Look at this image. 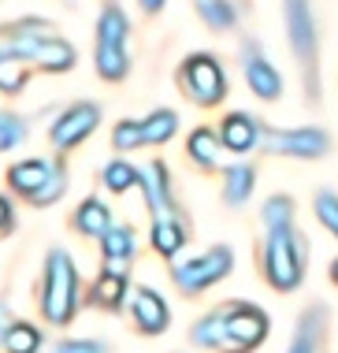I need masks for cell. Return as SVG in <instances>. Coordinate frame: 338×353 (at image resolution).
I'll use <instances>...</instances> for the list:
<instances>
[{
  "label": "cell",
  "instance_id": "obj_29",
  "mask_svg": "<svg viewBox=\"0 0 338 353\" xmlns=\"http://www.w3.org/2000/svg\"><path fill=\"white\" fill-rule=\"evenodd\" d=\"M316 216H320V223L338 238V194H331V190H324L320 197H316Z\"/></svg>",
  "mask_w": 338,
  "mask_h": 353
},
{
  "label": "cell",
  "instance_id": "obj_18",
  "mask_svg": "<svg viewBox=\"0 0 338 353\" xmlns=\"http://www.w3.org/2000/svg\"><path fill=\"white\" fill-rule=\"evenodd\" d=\"M186 245V227L182 219H152V250L160 256H175Z\"/></svg>",
  "mask_w": 338,
  "mask_h": 353
},
{
  "label": "cell",
  "instance_id": "obj_1",
  "mask_svg": "<svg viewBox=\"0 0 338 353\" xmlns=\"http://www.w3.org/2000/svg\"><path fill=\"white\" fill-rule=\"evenodd\" d=\"M268 242H264V275L275 290H294L305 275V250L294 234V205L290 197H272L264 205Z\"/></svg>",
  "mask_w": 338,
  "mask_h": 353
},
{
  "label": "cell",
  "instance_id": "obj_16",
  "mask_svg": "<svg viewBox=\"0 0 338 353\" xmlns=\"http://www.w3.org/2000/svg\"><path fill=\"white\" fill-rule=\"evenodd\" d=\"M290 353H324V309L312 305V309L297 323V335L290 342Z\"/></svg>",
  "mask_w": 338,
  "mask_h": 353
},
{
  "label": "cell",
  "instance_id": "obj_30",
  "mask_svg": "<svg viewBox=\"0 0 338 353\" xmlns=\"http://www.w3.org/2000/svg\"><path fill=\"white\" fill-rule=\"evenodd\" d=\"M23 138H26L23 119H15V116H0V152H4V149H15Z\"/></svg>",
  "mask_w": 338,
  "mask_h": 353
},
{
  "label": "cell",
  "instance_id": "obj_22",
  "mask_svg": "<svg viewBox=\"0 0 338 353\" xmlns=\"http://www.w3.org/2000/svg\"><path fill=\"white\" fill-rule=\"evenodd\" d=\"M186 149H190L193 164H201V168H216L219 164V138L212 134V130H193Z\"/></svg>",
  "mask_w": 338,
  "mask_h": 353
},
{
  "label": "cell",
  "instance_id": "obj_36",
  "mask_svg": "<svg viewBox=\"0 0 338 353\" xmlns=\"http://www.w3.org/2000/svg\"><path fill=\"white\" fill-rule=\"evenodd\" d=\"M160 4H163V0H141V8H145V12H157Z\"/></svg>",
  "mask_w": 338,
  "mask_h": 353
},
{
  "label": "cell",
  "instance_id": "obj_11",
  "mask_svg": "<svg viewBox=\"0 0 338 353\" xmlns=\"http://www.w3.org/2000/svg\"><path fill=\"white\" fill-rule=\"evenodd\" d=\"M130 312H134V323H138V331L145 335H163L171 323V312L163 298L157 290H149V286H138V290L130 294Z\"/></svg>",
  "mask_w": 338,
  "mask_h": 353
},
{
  "label": "cell",
  "instance_id": "obj_35",
  "mask_svg": "<svg viewBox=\"0 0 338 353\" xmlns=\"http://www.w3.org/2000/svg\"><path fill=\"white\" fill-rule=\"evenodd\" d=\"M8 223H12V205H8L4 197H0V231H4Z\"/></svg>",
  "mask_w": 338,
  "mask_h": 353
},
{
  "label": "cell",
  "instance_id": "obj_23",
  "mask_svg": "<svg viewBox=\"0 0 338 353\" xmlns=\"http://www.w3.org/2000/svg\"><path fill=\"white\" fill-rule=\"evenodd\" d=\"M41 350V331L34 323H12L4 335V353H37Z\"/></svg>",
  "mask_w": 338,
  "mask_h": 353
},
{
  "label": "cell",
  "instance_id": "obj_21",
  "mask_svg": "<svg viewBox=\"0 0 338 353\" xmlns=\"http://www.w3.org/2000/svg\"><path fill=\"white\" fill-rule=\"evenodd\" d=\"M253 183H257V175H253V168H249V164L227 168V175H223V197H227V205H246L249 194H253Z\"/></svg>",
  "mask_w": 338,
  "mask_h": 353
},
{
  "label": "cell",
  "instance_id": "obj_13",
  "mask_svg": "<svg viewBox=\"0 0 338 353\" xmlns=\"http://www.w3.org/2000/svg\"><path fill=\"white\" fill-rule=\"evenodd\" d=\"M138 186L145 190V201H149V208H152V219H179L175 197H171V183H168V168L163 164L145 168Z\"/></svg>",
  "mask_w": 338,
  "mask_h": 353
},
{
  "label": "cell",
  "instance_id": "obj_28",
  "mask_svg": "<svg viewBox=\"0 0 338 353\" xmlns=\"http://www.w3.org/2000/svg\"><path fill=\"white\" fill-rule=\"evenodd\" d=\"M112 145L119 149V152H127V149H138V145H145V130H141V119H123L119 127H115V134H112Z\"/></svg>",
  "mask_w": 338,
  "mask_h": 353
},
{
  "label": "cell",
  "instance_id": "obj_6",
  "mask_svg": "<svg viewBox=\"0 0 338 353\" xmlns=\"http://www.w3.org/2000/svg\"><path fill=\"white\" fill-rule=\"evenodd\" d=\"M223 323H227V342L219 353H249L257 350L268 335V316L257 309V305H227L223 309Z\"/></svg>",
  "mask_w": 338,
  "mask_h": 353
},
{
  "label": "cell",
  "instance_id": "obj_12",
  "mask_svg": "<svg viewBox=\"0 0 338 353\" xmlns=\"http://www.w3.org/2000/svg\"><path fill=\"white\" fill-rule=\"evenodd\" d=\"M241 68H246L249 90H253L260 101H275L279 93H283V79H279V71L264 60V52H260L257 45H246V52H241Z\"/></svg>",
  "mask_w": 338,
  "mask_h": 353
},
{
  "label": "cell",
  "instance_id": "obj_17",
  "mask_svg": "<svg viewBox=\"0 0 338 353\" xmlns=\"http://www.w3.org/2000/svg\"><path fill=\"white\" fill-rule=\"evenodd\" d=\"M123 298H127V275L119 268H108L97 275L93 283V305H104V309H119Z\"/></svg>",
  "mask_w": 338,
  "mask_h": 353
},
{
  "label": "cell",
  "instance_id": "obj_3",
  "mask_svg": "<svg viewBox=\"0 0 338 353\" xmlns=\"http://www.w3.org/2000/svg\"><path fill=\"white\" fill-rule=\"evenodd\" d=\"M74 309H79V275H74V261L63 250H52L45 261L41 312H45L48 323L63 327V323H71Z\"/></svg>",
  "mask_w": 338,
  "mask_h": 353
},
{
  "label": "cell",
  "instance_id": "obj_34",
  "mask_svg": "<svg viewBox=\"0 0 338 353\" xmlns=\"http://www.w3.org/2000/svg\"><path fill=\"white\" fill-rule=\"evenodd\" d=\"M8 327H12V312L0 305V346H4V335H8Z\"/></svg>",
  "mask_w": 338,
  "mask_h": 353
},
{
  "label": "cell",
  "instance_id": "obj_33",
  "mask_svg": "<svg viewBox=\"0 0 338 353\" xmlns=\"http://www.w3.org/2000/svg\"><path fill=\"white\" fill-rule=\"evenodd\" d=\"M52 353H108V350H104L101 342H93V339H63Z\"/></svg>",
  "mask_w": 338,
  "mask_h": 353
},
{
  "label": "cell",
  "instance_id": "obj_15",
  "mask_svg": "<svg viewBox=\"0 0 338 353\" xmlns=\"http://www.w3.org/2000/svg\"><path fill=\"white\" fill-rule=\"evenodd\" d=\"M56 171H60V168L48 164V160H23V164H15L12 171H8V183H12V190H19V194L34 197L37 190L56 175Z\"/></svg>",
  "mask_w": 338,
  "mask_h": 353
},
{
  "label": "cell",
  "instance_id": "obj_9",
  "mask_svg": "<svg viewBox=\"0 0 338 353\" xmlns=\"http://www.w3.org/2000/svg\"><path fill=\"white\" fill-rule=\"evenodd\" d=\"M264 145L279 152V157H297V160H316L331 149V138L316 127H301V130H264Z\"/></svg>",
  "mask_w": 338,
  "mask_h": 353
},
{
  "label": "cell",
  "instance_id": "obj_5",
  "mask_svg": "<svg viewBox=\"0 0 338 353\" xmlns=\"http://www.w3.org/2000/svg\"><path fill=\"white\" fill-rule=\"evenodd\" d=\"M286 26H290V45H294L305 85H308V97H316L320 74H316V23H312L308 0H286Z\"/></svg>",
  "mask_w": 338,
  "mask_h": 353
},
{
  "label": "cell",
  "instance_id": "obj_4",
  "mask_svg": "<svg viewBox=\"0 0 338 353\" xmlns=\"http://www.w3.org/2000/svg\"><path fill=\"white\" fill-rule=\"evenodd\" d=\"M127 68V15L112 4L101 12V23H97V74L108 82H119Z\"/></svg>",
  "mask_w": 338,
  "mask_h": 353
},
{
  "label": "cell",
  "instance_id": "obj_24",
  "mask_svg": "<svg viewBox=\"0 0 338 353\" xmlns=\"http://www.w3.org/2000/svg\"><path fill=\"white\" fill-rule=\"evenodd\" d=\"M175 127H179L175 112H168V108L152 112L149 119H141V130H145V145H163V141H168L171 134H175Z\"/></svg>",
  "mask_w": 338,
  "mask_h": 353
},
{
  "label": "cell",
  "instance_id": "obj_25",
  "mask_svg": "<svg viewBox=\"0 0 338 353\" xmlns=\"http://www.w3.org/2000/svg\"><path fill=\"white\" fill-rule=\"evenodd\" d=\"M101 245H104V256L115 264V261H130L134 256V231L130 227H112L108 234L101 238Z\"/></svg>",
  "mask_w": 338,
  "mask_h": 353
},
{
  "label": "cell",
  "instance_id": "obj_14",
  "mask_svg": "<svg viewBox=\"0 0 338 353\" xmlns=\"http://www.w3.org/2000/svg\"><path fill=\"white\" fill-rule=\"evenodd\" d=\"M260 134H264V127L246 116V112H235V116L223 119V127H219V141H223V149L230 152H249L260 141Z\"/></svg>",
  "mask_w": 338,
  "mask_h": 353
},
{
  "label": "cell",
  "instance_id": "obj_32",
  "mask_svg": "<svg viewBox=\"0 0 338 353\" xmlns=\"http://www.w3.org/2000/svg\"><path fill=\"white\" fill-rule=\"evenodd\" d=\"M23 82H26L23 68H12V60L0 63V90H4V93H19V90H23Z\"/></svg>",
  "mask_w": 338,
  "mask_h": 353
},
{
  "label": "cell",
  "instance_id": "obj_7",
  "mask_svg": "<svg viewBox=\"0 0 338 353\" xmlns=\"http://www.w3.org/2000/svg\"><path fill=\"white\" fill-rule=\"evenodd\" d=\"M230 264H235V256H230L227 245H212L208 253H201V256H193V261L179 264L171 275H175V283H179L182 294H201V290H208L212 283L223 279V275L230 272Z\"/></svg>",
  "mask_w": 338,
  "mask_h": 353
},
{
  "label": "cell",
  "instance_id": "obj_31",
  "mask_svg": "<svg viewBox=\"0 0 338 353\" xmlns=\"http://www.w3.org/2000/svg\"><path fill=\"white\" fill-rule=\"evenodd\" d=\"M60 194H63V171H56L52 179H48V183L37 190V194L30 197V201L37 205V208H45V205H52V201H60Z\"/></svg>",
  "mask_w": 338,
  "mask_h": 353
},
{
  "label": "cell",
  "instance_id": "obj_8",
  "mask_svg": "<svg viewBox=\"0 0 338 353\" xmlns=\"http://www.w3.org/2000/svg\"><path fill=\"white\" fill-rule=\"evenodd\" d=\"M182 85H186V93L197 104H219L227 97V79L223 71H219V63L212 60V56H190L186 68H182Z\"/></svg>",
  "mask_w": 338,
  "mask_h": 353
},
{
  "label": "cell",
  "instance_id": "obj_19",
  "mask_svg": "<svg viewBox=\"0 0 338 353\" xmlns=\"http://www.w3.org/2000/svg\"><path fill=\"white\" fill-rule=\"evenodd\" d=\"M190 339H193V346H201V350H223V342H227V323H223V309L208 312L205 320H197V323H193Z\"/></svg>",
  "mask_w": 338,
  "mask_h": 353
},
{
  "label": "cell",
  "instance_id": "obj_38",
  "mask_svg": "<svg viewBox=\"0 0 338 353\" xmlns=\"http://www.w3.org/2000/svg\"><path fill=\"white\" fill-rule=\"evenodd\" d=\"M8 60V56H4V45H0V63H4Z\"/></svg>",
  "mask_w": 338,
  "mask_h": 353
},
{
  "label": "cell",
  "instance_id": "obj_26",
  "mask_svg": "<svg viewBox=\"0 0 338 353\" xmlns=\"http://www.w3.org/2000/svg\"><path fill=\"white\" fill-rule=\"evenodd\" d=\"M197 12L212 30H230L235 26V8L227 0H197Z\"/></svg>",
  "mask_w": 338,
  "mask_h": 353
},
{
  "label": "cell",
  "instance_id": "obj_27",
  "mask_svg": "<svg viewBox=\"0 0 338 353\" xmlns=\"http://www.w3.org/2000/svg\"><path fill=\"white\" fill-rule=\"evenodd\" d=\"M134 183H141V171H134L130 164H123V160H115V164L104 168V186H108L112 194H123V190H130Z\"/></svg>",
  "mask_w": 338,
  "mask_h": 353
},
{
  "label": "cell",
  "instance_id": "obj_20",
  "mask_svg": "<svg viewBox=\"0 0 338 353\" xmlns=\"http://www.w3.org/2000/svg\"><path fill=\"white\" fill-rule=\"evenodd\" d=\"M74 227H79L82 234H90V238H104V234L112 231V212H108V205L86 201L79 212H74Z\"/></svg>",
  "mask_w": 338,
  "mask_h": 353
},
{
  "label": "cell",
  "instance_id": "obj_2",
  "mask_svg": "<svg viewBox=\"0 0 338 353\" xmlns=\"http://www.w3.org/2000/svg\"><path fill=\"white\" fill-rule=\"evenodd\" d=\"M45 26H34V23H23V26H8L0 45H4V56L8 60H34L41 63L45 71H71L74 68V49L60 37H48L41 34Z\"/></svg>",
  "mask_w": 338,
  "mask_h": 353
},
{
  "label": "cell",
  "instance_id": "obj_37",
  "mask_svg": "<svg viewBox=\"0 0 338 353\" xmlns=\"http://www.w3.org/2000/svg\"><path fill=\"white\" fill-rule=\"evenodd\" d=\"M331 279H335V283H338V261H335V264H331Z\"/></svg>",
  "mask_w": 338,
  "mask_h": 353
},
{
  "label": "cell",
  "instance_id": "obj_10",
  "mask_svg": "<svg viewBox=\"0 0 338 353\" xmlns=\"http://www.w3.org/2000/svg\"><path fill=\"white\" fill-rule=\"evenodd\" d=\"M97 123H101V108H97V104H90V101L71 104V108L52 123V134H48V138H52L56 149H74L79 141H86L93 134Z\"/></svg>",
  "mask_w": 338,
  "mask_h": 353
}]
</instances>
